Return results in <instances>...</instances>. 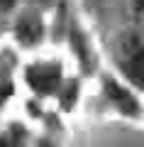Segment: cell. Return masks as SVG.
<instances>
[{"label": "cell", "instance_id": "3957f363", "mask_svg": "<svg viewBox=\"0 0 144 147\" xmlns=\"http://www.w3.org/2000/svg\"><path fill=\"white\" fill-rule=\"evenodd\" d=\"M42 37V25L34 20H20L17 25V39L22 44H34L37 39Z\"/></svg>", "mask_w": 144, "mask_h": 147}, {"label": "cell", "instance_id": "6da1fadb", "mask_svg": "<svg viewBox=\"0 0 144 147\" xmlns=\"http://www.w3.org/2000/svg\"><path fill=\"white\" fill-rule=\"evenodd\" d=\"M27 81L37 93H54L59 86V69L56 66H32L27 71Z\"/></svg>", "mask_w": 144, "mask_h": 147}, {"label": "cell", "instance_id": "9c48e42d", "mask_svg": "<svg viewBox=\"0 0 144 147\" xmlns=\"http://www.w3.org/2000/svg\"><path fill=\"white\" fill-rule=\"evenodd\" d=\"M39 147H52V145H49V142H42V145Z\"/></svg>", "mask_w": 144, "mask_h": 147}, {"label": "cell", "instance_id": "52a82bcc", "mask_svg": "<svg viewBox=\"0 0 144 147\" xmlns=\"http://www.w3.org/2000/svg\"><path fill=\"white\" fill-rule=\"evenodd\" d=\"M15 5V0H0V10H10Z\"/></svg>", "mask_w": 144, "mask_h": 147}, {"label": "cell", "instance_id": "7a4b0ae2", "mask_svg": "<svg viewBox=\"0 0 144 147\" xmlns=\"http://www.w3.org/2000/svg\"><path fill=\"white\" fill-rule=\"evenodd\" d=\"M105 91H108V96L113 98V103L117 105L120 110H125V113H129V115H137L139 108H137V100H134V96L129 93L127 88H122L120 84H115V81H105Z\"/></svg>", "mask_w": 144, "mask_h": 147}, {"label": "cell", "instance_id": "ba28073f", "mask_svg": "<svg viewBox=\"0 0 144 147\" xmlns=\"http://www.w3.org/2000/svg\"><path fill=\"white\" fill-rule=\"evenodd\" d=\"M7 96V91H3V86H0V103H3V98Z\"/></svg>", "mask_w": 144, "mask_h": 147}, {"label": "cell", "instance_id": "277c9868", "mask_svg": "<svg viewBox=\"0 0 144 147\" xmlns=\"http://www.w3.org/2000/svg\"><path fill=\"white\" fill-rule=\"evenodd\" d=\"M127 74H129V79H132V81L144 84V52H137L127 61Z\"/></svg>", "mask_w": 144, "mask_h": 147}, {"label": "cell", "instance_id": "8992f818", "mask_svg": "<svg viewBox=\"0 0 144 147\" xmlns=\"http://www.w3.org/2000/svg\"><path fill=\"white\" fill-rule=\"evenodd\" d=\"M0 147H22V140L17 137V130L7 137H0Z\"/></svg>", "mask_w": 144, "mask_h": 147}, {"label": "cell", "instance_id": "5b68a950", "mask_svg": "<svg viewBox=\"0 0 144 147\" xmlns=\"http://www.w3.org/2000/svg\"><path fill=\"white\" fill-rule=\"evenodd\" d=\"M73 98H76V84H73V81H71V84L66 86V96H64V98H61L64 108H71V105H73Z\"/></svg>", "mask_w": 144, "mask_h": 147}]
</instances>
